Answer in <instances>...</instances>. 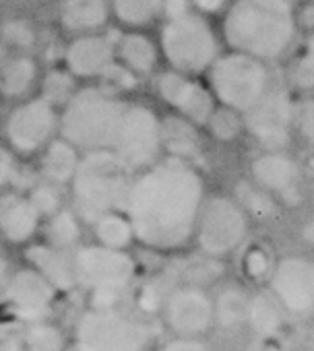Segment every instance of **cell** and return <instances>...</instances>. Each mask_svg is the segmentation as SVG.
Wrapping results in <instances>:
<instances>
[{
  "label": "cell",
  "instance_id": "obj_38",
  "mask_svg": "<svg viewBox=\"0 0 314 351\" xmlns=\"http://www.w3.org/2000/svg\"><path fill=\"white\" fill-rule=\"evenodd\" d=\"M27 195H29V199L34 201V205L38 207V211L42 213L44 219L54 215L56 211H60L62 207L69 205L67 189H62L58 184H52V182H46L42 178L27 191Z\"/></svg>",
  "mask_w": 314,
  "mask_h": 351
},
{
  "label": "cell",
  "instance_id": "obj_47",
  "mask_svg": "<svg viewBox=\"0 0 314 351\" xmlns=\"http://www.w3.org/2000/svg\"><path fill=\"white\" fill-rule=\"evenodd\" d=\"M13 54V50L3 42V40H0V69H3L5 66V62L9 60V56Z\"/></svg>",
  "mask_w": 314,
  "mask_h": 351
},
{
  "label": "cell",
  "instance_id": "obj_45",
  "mask_svg": "<svg viewBox=\"0 0 314 351\" xmlns=\"http://www.w3.org/2000/svg\"><path fill=\"white\" fill-rule=\"evenodd\" d=\"M13 263L0 252V289H3V285L7 283V279H9V275H11V271H13Z\"/></svg>",
  "mask_w": 314,
  "mask_h": 351
},
{
  "label": "cell",
  "instance_id": "obj_9",
  "mask_svg": "<svg viewBox=\"0 0 314 351\" xmlns=\"http://www.w3.org/2000/svg\"><path fill=\"white\" fill-rule=\"evenodd\" d=\"M252 219L230 193H207L197 217L193 248L205 256L228 261L250 240Z\"/></svg>",
  "mask_w": 314,
  "mask_h": 351
},
{
  "label": "cell",
  "instance_id": "obj_5",
  "mask_svg": "<svg viewBox=\"0 0 314 351\" xmlns=\"http://www.w3.org/2000/svg\"><path fill=\"white\" fill-rule=\"evenodd\" d=\"M126 104L128 95L97 83H83L60 110V136L81 153L112 149Z\"/></svg>",
  "mask_w": 314,
  "mask_h": 351
},
{
  "label": "cell",
  "instance_id": "obj_30",
  "mask_svg": "<svg viewBox=\"0 0 314 351\" xmlns=\"http://www.w3.org/2000/svg\"><path fill=\"white\" fill-rule=\"evenodd\" d=\"M85 232H87L85 221L77 215V211L71 205H67L54 215L44 219L40 238L56 248L73 252L77 246L85 242Z\"/></svg>",
  "mask_w": 314,
  "mask_h": 351
},
{
  "label": "cell",
  "instance_id": "obj_23",
  "mask_svg": "<svg viewBox=\"0 0 314 351\" xmlns=\"http://www.w3.org/2000/svg\"><path fill=\"white\" fill-rule=\"evenodd\" d=\"M289 314L279 304V300L273 295V291L263 285L254 289L248 298L246 308V328L258 339V341H271L279 339L285 330Z\"/></svg>",
  "mask_w": 314,
  "mask_h": 351
},
{
  "label": "cell",
  "instance_id": "obj_14",
  "mask_svg": "<svg viewBox=\"0 0 314 351\" xmlns=\"http://www.w3.org/2000/svg\"><path fill=\"white\" fill-rule=\"evenodd\" d=\"M295 118V95L279 81L263 101H258L248 114H244L246 136L258 149H289Z\"/></svg>",
  "mask_w": 314,
  "mask_h": 351
},
{
  "label": "cell",
  "instance_id": "obj_2",
  "mask_svg": "<svg viewBox=\"0 0 314 351\" xmlns=\"http://www.w3.org/2000/svg\"><path fill=\"white\" fill-rule=\"evenodd\" d=\"M300 0H230L217 17L228 50L277 64L300 40L295 9Z\"/></svg>",
  "mask_w": 314,
  "mask_h": 351
},
{
  "label": "cell",
  "instance_id": "obj_4",
  "mask_svg": "<svg viewBox=\"0 0 314 351\" xmlns=\"http://www.w3.org/2000/svg\"><path fill=\"white\" fill-rule=\"evenodd\" d=\"M132 178L134 171L112 149L85 151L67 189L69 205L85 226L101 213L124 211Z\"/></svg>",
  "mask_w": 314,
  "mask_h": 351
},
{
  "label": "cell",
  "instance_id": "obj_11",
  "mask_svg": "<svg viewBox=\"0 0 314 351\" xmlns=\"http://www.w3.org/2000/svg\"><path fill=\"white\" fill-rule=\"evenodd\" d=\"M112 151L136 173L164 157L162 114L147 101L128 97Z\"/></svg>",
  "mask_w": 314,
  "mask_h": 351
},
{
  "label": "cell",
  "instance_id": "obj_19",
  "mask_svg": "<svg viewBox=\"0 0 314 351\" xmlns=\"http://www.w3.org/2000/svg\"><path fill=\"white\" fill-rule=\"evenodd\" d=\"M44 217L27 193L7 189L0 193V238L7 248H25L40 238Z\"/></svg>",
  "mask_w": 314,
  "mask_h": 351
},
{
  "label": "cell",
  "instance_id": "obj_31",
  "mask_svg": "<svg viewBox=\"0 0 314 351\" xmlns=\"http://www.w3.org/2000/svg\"><path fill=\"white\" fill-rule=\"evenodd\" d=\"M87 232L91 234L93 242H97L101 246H108V248L132 250L136 246L132 223H130L128 215L122 209L101 213L99 217H95L87 226Z\"/></svg>",
  "mask_w": 314,
  "mask_h": 351
},
{
  "label": "cell",
  "instance_id": "obj_43",
  "mask_svg": "<svg viewBox=\"0 0 314 351\" xmlns=\"http://www.w3.org/2000/svg\"><path fill=\"white\" fill-rule=\"evenodd\" d=\"M228 3H230V0H191V5H193L199 13H203V15H207V17H211V19H217L219 13L226 9Z\"/></svg>",
  "mask_w": 314,
  "mask_h": 351
},
{
  "label": "cell",
  "instance_id": "obj_16",
  "mask_svg": "<svg viewBox=\"0 0 314 351\" xmlns=\"http://www.w3.org/2000/svg\"><path fill=\"white\" fill-rule=\"evenodd\" d=\"M267 287L285 308L289 318L314 316V283L310 275L308 256L302 254L279 256L267 281Z\"/></svg>",
  "mask_w": 314,
  "mask_h": 351
},
{
  "label": "cell",
  "instance_id": "obj_34",
  "mask_svg": "<svg viewBox=\"0 0 314 351\" xmlns=\"http://www.w3.org/2000/svg\"><path fill=\"white\" fill-rule=\"evenodd\" d=\"M226 273V261H217L211 256H205L195 250L193 256L184 258L178 269H174L172 283H191L211 289L213 285L221 283V277Z\"/></svg>",
  "mask_w": 314,
  "mask_h": 351
},
{
  "label": "cell",
  "instance_id": "obj_12",
  "mask_svg": "<svg viewBox=\"0 0 314 351\" xmlns=\"http://www.w3.org/2000/svg\"><path fill=\"white\" fill-rule=\"evenodd\" d=\"M62 295L29 265H15L0 289V318L15 328L56 316Z\"/></svg>",
  "mask_w": 314,
  "mask_h": 351
},
{
  "label": "cell",
  "instance_id": "obj_32",
  "mask_svg": "<svg viewBox=\"0 0 314 351\" xmlns=\"http://www.w3.org/2000/svg\"><path fill=\"white\" fill-rule=\"evenodd\" d=\"M285 60V85L298 95L314 93V34L300 36Z\"/></svg>",
  "mask_w": 314,
  "mask_h": 351
},
{
  "label": "cell",
  "instance_id": "obj_20",
  "mask_svg": "<svg viewBox=\"0 0 314 351\" xmlns=\"http://www.w3.org/2000/svg\"><path fill=\"white\" fill-rule=\"evenodd\" d=\"M116 62L132 73L141 83L151 81L164 66L162 50L151 29H118L114 36Z\"/></svg>",
  "mask_w": 314,
  "mask_h": 351
},
{
  "label": "cell",
  "instance_id": "obj_15",
  "mask_svg": "<svg viewBox=\"0 0 314 351\" xmlns=\"http://www.w3.org/2000/svg\"><path fill=\"white\" fill-rule=\"evenodd\" d=\"M157 316L170 335L209 337L215 330L213 293L201 285L174 283L168 289Z\"/></svg>",
  "mask_w": 314,
  "mask_h": 351
},
{
  "label": "cell",
  "instance_id": "obj_37",
  "mask_svg": "<svg viewBox=\"0 0 314 351\" xmlns=\"http://www.w3.org/2000/svg\"><path fill=\"white\" fill-rule=\"evenodd\" d=\"M203 134L219 145H234L242 138H246V128H244V116L236 110L217 106L207 120Z\"/></svg>",
  "mask_w": 314,
  "mask_h": 351
},
{
  "label": "cell",
  "instance_id": "obj_1",
  "mask_svg": "<svg viewBox=\"0 0 314 351\" xmlns=\"http://www.w3.org/2000/svg\"><path fill=\"white\" fill-rule=\"evenodd\" d=\"M207 193L201 167L180 157L164 155L136 171L124 203L136 246L166 256L193 248L197 217Z\"/></svg>",
  "mask_w": 314,
  "mask_h": 351
},
{
  "label": "cell",
  "instance_id": "obj_10",
  "mask_svg": "<svg viewBox=\"0 0 314 351\" xmlns=\"http://www.w3.org/2000/svg\"><path fill=\"white\" fill-rule=\"evenodd\" d=\"M58 134L60 110L38 93L13 101L0 124V138L25 161H34Z\"/></svg>",
  "mask_w": 314,
  "mask_h": 351
},
{
  "label": "cell",
  "instance_id": "obj_3",
  "mask_svg": "<svg viewBox=\"0 0 314 351\" xmlns=\"http://www.w3.org/2000/svg\"><path fill=\"white\" fill-rule=\"evenodd\" d=\"M155 38L164 66L197 77H205L209 66L226 50L217 23L199 13L191 0H168Z\"/></svg>",
  "mask_w": 314,
  "mask_h": 351
},
{
  "label": "cell",
  "instance_id": "obj_35",
  "mask_svg": "<svg viewBox=\"0 0 314 351\" xmlns=\"http://www.w3.org/2000/svg\"><path fill=\"white\" fill-rule=\"evenodd\" d=\"M81 85L83 83L64 64L50 66V69L42 71L40 85H38V95H42L54 108L62 110L73 99V95L79 91Z\"/></svg>",
  "mask_w": 314,
  "mask_h": 351
},
{
  "label": "cell",
  "instance_id": "obj_25",
  "mask_svg": "<svg viewBox=\"0 0 314 351\" xmlns=\"http://www.w3.org/2000/svg\"><path fill=\"white\" fill-rule=\"evenodd\" d=\"M81 155L83 153L71 141L58 134L54 141H50L42 149V153L34 161H36V169L42 180L69 189L73 176L79 167Z\"/></svg>",
  "mask_w": 314,
  "mask_h": 351
},
{
  "label": "cell",
  "instance_id": "obj_28",
  "mask_svg": "<svg viewBox=\"0 0 314 351\" xmlns=\"http://www.w3.org/2000/svg\"><path fill=\"white\" fill-rule=\"evenodd\" d=\"M118 29H153L166 15L168 0H110Z\"/></svg>",
  "mask_w": 314,
  "mask_h": 351
},
{
  "label": "cell",
  "instance_id": "obj_17",
  "mask_svg": "<svg viewBox=\"0 0 314 351\" xmlns=\"http://www.w3.org/2000/svg\"><path fill=\"white\" fill-rule=\"evenodd\" d=\"M114 62V36L108 29L71 36L62 50V64L81 83H97Z\"/></svg>",
  "mask_w": 314,
  "mask_h": 351
},
{
  "label": "cell",
  "instance_id": "obj_49",
  "mask_svg": "<svg viewBox=\"0 0 314 351\" xmlns=\"http://www.w3.org/2000/svg\"><path fill=\"white\" fill-rule=\"evenodd\" d=\"M3 248H7V246H5V242H3V238H0V252H3Z\"/></svg>",
  "mask_w": 314,
  "mask_h": 351
},
{
  "label": "cell",
  "instance_id": "obj_29",
  "mask_svg": "<svg viewBox=\"0 0 314 351\" xmlns=\"http://www.w3.org/2000/svg\"><path fill=\"white\" fill-rule=\"evenodd\" d=\"M250 291L238 283H221L213 293V310H215V328L232 332L246 326V308H248Z\"/></svg>",
  "mask_w": 314,
  "mask_h": 351
},
{
  "label": "cell",
  "instance_id": "obj_26",
  "mask_svg": "<svg viewBox=\"0 0 314 351\" xmlns=\"http://www.w3.org/2000/svg\"><path fill=\"white\" fill-rule=\"evenodd\" d=\"M162 134H164V155L180 157L197 163L203 153V128L193 122L166 112L162 114Z\"/></svg>",
  "mask_w": 314,
  "mask_h": 351
},
{
  "label": "cell",
  "instance_id": "obj_42",
  "mask_svg": "<svg viewBox=\"0 0 314 351\" xmlns=\"http://www.w3.org/2000/svg\"><path fill=\"white\" fill-rule=\"evenodd\" d=\"M160 351H211L207 337H178L170 335L162 345Z\"/></svg>",
  "mask_w": 314,
  "mask_h": 351
},
{
  "label": "cell",
  "instance_id": "obj_22",
  "mask_svg": "<svg viewBox=\"0 0 314 351\" xmlns=\"http://www.w3.org/2000/svg\"><path fill=\"white\" fill-rule=\"evenodd\" d=\"M56 21L69 36L95 34L110 29V0H58Z\"/></svg>",
  "mask_w": 314,
  "mask_h": 351
},
{
  "label": "cell",
  "instance_id": "obj_48",
  "mask_svg": "<svg viewBox=\"0 0 314 351\" xmlns=\"http://www.w3.org/2000/svg\"><path fill=\"white\" fill-rule=\"evenodd\" d=\"M308 263H310V275H312V283H314V256H310Z\"/></svg>",
  "mask_w": 314,
  "mask_h": 351
},
{
  "label": "cell",
  "instance_id": "obj_7",
  "mask_svg": "<svg viewBox=\"0 0 314 351\" xmlns=\"http://www.w3.org/2000/svg\"><path fill=\"white\" fill-rule=\"evenodd\" d=\"M71 351H147L151 326L132 308L83 306L69 326Z\"/></svg>",
  "mask_w": 314,
  "mask_h": 351
},
{
  "label": "cell",
  "instance_id": "obj_33",
  "mask_svg": "<svg viewBox=\"0 0 314 351\" xmlns=\"http://www.w3.org/2000/svg\"><path fill=\"white\" fill-rule=\"evenodd\" d=\"M238 269H240V275L246 283H254L258 287L267 285L273 269H275V263H277V256L273 252L271 246H267L265 242H246L240 250H238Z\"/></svg>",
  "mask_w": 314,
  "mask_h": 351
},
{
  "label": "cell",
  "instance_id": "obj_41",
  "mask_svg": "<svg viewBox=\"0 0 314 351\" xmlns=\"http://www.w3.org/2000/svg\"><path fill=\"white\" fill-rule=\"evenodd\" d=\"M23 161L25 159H21L3 138H0V193L15 186L17 173Z\"/></svg>",
  "mask_w": 314,
  "mask_h": 351
},
{
  "label": "cell",
  "instance_id": "obj_24",
  "mask_svg": "<svg viewBox=\"0 0 314 351\" xmlns=\"http://www.w3.org/2000/svg\"><path fill=\"white\" fill-rule=\"evenodd\" d=\"M42 66L32 52H13L0 69V93L5 101L13 104L38 93Z\"/></svg>",
  "mask_w": 314,
  "mask_h": 351
},
{
  "label": "cell",
  "instance_id": "obj_46",
  "mask_svg": "<svg viewBox=\"0 0 314 351\" xmlns=\"http://www.w3.org/2000/svg\"><path fill=\"white\" fill-rule=\"evenodd\" d=\"M252 351H287V349L279 343V339H271V341H258Z\"/></svg>",
  "mask_w": 314,
  "mask_h": 351
},
{
  "label": "cell",
  "instance_id": "obj_8",
  "mask_svg": "<svg viewBox=\"0 0 314 351\" xmlns=\"http://www.w3.org/2000/svg\"><path fill=\"white\" fill-rule=\"evenodd\" d=\"M205 81L217 106L248 114L281 81L275 64L256 56L224 50L205 73Z\"/></svg>",
  "mask_w": 314,
  "mask_h": 351
},
{
  "label": "cell",
  "instance_id": "obj_21",
  "mask_svg": "<svg viewBox=\"0 0 314 351\" xmlns=\"http://www.w3.org/2000/svg\"><path fill=\"white\" fill-rule=\"evenodd\" d=\"M21 261L36 269L62 298L79 291L77 275H75V261L71 250L56 248L46 240L38 238L25 248H21Z\"/></svg>",
  "mask_w": 314,
  "mask_h": 351
},
{
  "label": "cell",
  "instance_id": "obj_18",
  "mask_svg": "<svg viewBox=\"0 0 314 351\" xmlns=\"http://www.w3.org/2000/svg\"><path fill=\"white\" fill-rule=\"evenodd\" d=\"M248 180L283 201L289 195H298L302 165L289 149H258L248 161Z\"/></svg>",
  "mask_w": 314,
  "mask_h": 351
},
{
  "label": "cell",
  "instance_id": "obj_6",
  "mask_svg": "<svg viewBox=\"0 0 314 351\" xmlns=\"http://www.w3.org/2000/svg\"><path fill=\"white\" fill-rule=\"evenodd\" d=\"M77 287L85 306H122L138 277V263L130 250H116L85 240L73 250Z\"/></svg>",
  "mask_w": 314,
  "mask_h": 351
},
{
  "label": "cell",
  "instance_id": "obj_39",
  "mask_svg": "<svg viewBox=\"0 0 314 351\" xmlns=\"http://www.w3.org/2000/svg\"><path fill=\"white\" fill-rule=\"evenodd\" d=\"M0 40H3L13 52H32L36 48L38 34L27 19L11 17L0 27Z\"/></svg>",
  "mask_w": 314,
  "mask_h": 351
},
{
  "label": "cell",
  "instance_id": "obj_40",
  "mask_svg": "<svg viewBox=\"0 0 314 351\" xmlns=\"http://www.w3.org/2000/svg\"><path fill=\"white\" fill-rule=\"evenodd\" d=\"M293 134L306 147L314 149V93L295 97Z\"/></svg>",
  "mask_w": 314,
  "mask_h": 351
},
{
  "label": "cell",
  "instance_id": "obj_27",
  "mask_svg": "<svg viewBox=\"0 0 314 351\" xmlns=\"http://www.w3.org/2000/svg\"><path fill=\"white\" fill-rule=\"evenodd\" d=\"M15 339L23 351H71L69 328H64L56 316L17 326Z\"/></svg>",
  "mask_w": 314,
  "mask_h": 351
},
{
  "label": "cell",
  "instance_id": "obj_36",
  "mask_svg": "<svg viewBox=\"0 0 314 351\" xmlns=\"http://www.w3.org/2000/svg\"><path fill=\"white\" fill-rule=\"evenodd\" d=\"M242 209L248 213L252 221H271L279 215V201L275 195L263 191L248 178L238 182L236 191L232 193Z\"/></svg>",
  "mask_w": 314,
  "mask_h": 351
},
{
  "label": "cell",
  "instance_id": "obj_44",
  "mask_svg": "<svg viewBox=\"0 0 314 351\" xmlns=\"http://www.w3.org/2000/svg\"><path fill=\"white\" fill-rule=\"evenodd\" d=\"M300 240H302L310 250H314V217H310V219H306V221L302 223V228H300Z\"/></svg>",
  "mask_w": 314,
  "mask_h": 351
},
{
  "label": "cell",
  "instance_id": "obj_13",
  "mask_svg": "<svg viewBox=\"0 0 314 351\" xmlns=\"http://www.w3.org/2000/svg\"><path fill=\"white\" fill-rule=\"evenodd\" d=\"M155 99L166 108L199 128H205L217 101L205 81V77L186 75L168 66H162L149 81Z\"/></svg>",
  "mask_w": 314,
  "mask_h": 351
}]
</instances>
